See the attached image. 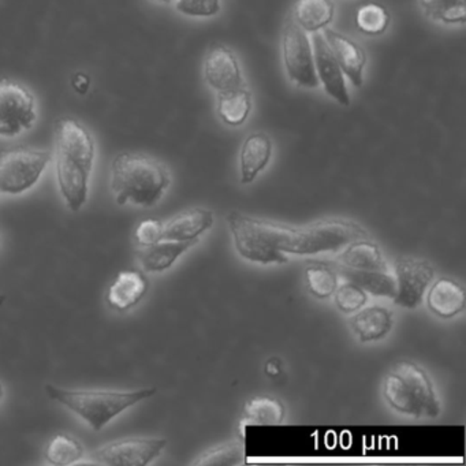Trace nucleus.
<instances>
[{
  "mask_svg": "<svg viewBox=\"0 0 466 466\" xmlns=\"http://www.w3.org/2000/svg\"><path fill=\"white\" fill-rule=\"evenodd\" d=\"M245 462V443L244 439L228 441L219 446L211 447L207 451L201 452L192 465L212 466V465H238Z\"/></svg>",
  "mask_w": 466,
  "mask_h": 466,
  "instance_id": "nucleus-27",
  "label": "nucleus"
},
{
  "mask_svg": "<svg viewBox=\"0 0 466 466\" xmlns=\"http://www.w3.org/2000/svg\"><path fill=\"white\" fill-rule=\"evenodd\" d=\"M149 282L140 269H125L108 288L106 302L110 309L125 313L137 307L148 293Z\"/></svg>",
  "mask_w": 466,
  "mask_h": 466,
  "instance_id": "nucleus-14",
  "label": "nucleus"
},
{
  "mask_svg": "<svg viewBox=\"0 0 466 466\" xmlns=\"http://www.w3.org/2000/svg\"><path fill=\"white\" fill-rule=\"evenodd\" d=\"M37 121L36 99L23 84L0 81V137L15 138Z\"/></svg>",
  "mask_w": 466,
  "mask_h": 466,
  "instance_id": "nucleus-7",
  "label": "nucleus"
},
{
  "mask_svg": "<svg viewBox=\"0 0 466 466\" xmlns=\"http://www.w3.org/2000/svg\"><path fill=\"white\" fill-rule=\"evenodd\" d=\"M204 80L217 94L242 88L244 76L234 51L226 46L212 47L204 61Z\"/></svg>",
  "mask_w": 466,
  "mask_h": 466,
  "instance_id": "nucleus-11",
  "label": "nucleus"
},
{
  "mask_svg": "<svg viewBox=\"0 0 466 466\" xmlns=\"http://www.w3.org/2000/svg\"><path fill=\"white\" fill-rule=\"evenodd\" d=\"M167 441L160 438H127L110 441L92 452L95 462L113 466H146L162 454Z\"/></svg>",
  "mask_w": 466,
  "mask_h": 466,
  "instance_id": "nucleus-9",
  "label": "nucleus"
},
{
  "mask_svg": "<svg viewBox=\"0 0 466 466\" xmlns=\"http://www.w3.org/2000/svg\"><path fill=\"white\" fill-rule=\"evenodd\" d=\"M252 111V92L247 86L237 91L218 94L217 113L228 127H241Z\"/></svg>",
  "mask_w": 466,
  "mask_h": 466,
  "instance_id": "nucleus-22",
  "label": "nucleus"
},
{
  "mask_svg": "<svg viewBox=\"0 0 466 466\" xmlns=\"http://www.w3.org/2000/svg\"><path fill=\"white\" fill-rule=\"evenodd\" d=\"M198 239L192 241H167L157 242V244L143 247L138 250L137 258L140 260L141 267L147 272H163L170 268L179 256L195 247Z\"/></svg>",
  "mask_w": 466,
  "mask_h": 466,
  "instance_id": "nucleus-18",
  "label": "nucleus"
},
{
  "mask_svg": "<svg viewBox=\"0 0 466 466\" xmlns=\"http://www.w3.org/2000/svg\"><path fill=\"white\" fill-rule=\"evenodd\" d=\"M335 305L345 313L361 309L367 302V291L362 290L356 283L349 282L335 289Z\"/></svg>",
  "mask_w": 466,
  "mask_h": 466,
  "instance_id": "nucleus-30",
  "label": "nucleus"
},
{
  "mask_svg": "<svg viewBox=\"0 0 466 466\" xmlns=\"http://www.w3.org/2000/svg\"><path fill=\"white\" fill-rule=\"evenodd\" d=\"M46 392L51 400L66 406L81 419L86 420L92 430L100 431L127 409L148 400L157 394V389L136 391H111V390H65L47 384Z\"/></svg>",
  "mask_w": 466,
  "mask_h": 466,
  "instance_id": "nucleus-4",
  "label": "nucleus"
},
{
  "mask_svg": "<svg viewBox=\"0 0 466 466\" xmlns=\"http://www.w3.org/2000/svg\"><path fill=\"white\" fill-rule=\"evenodd\" d=\"M286 409L279 400L268 395H258L248 400L242 410L239 421L241 439H244L245 428L250 425H279L285 420Z\"/></svg>",
  "mask_w": 466,
  "mask_h": 466,
  "instance_id": "nucleus-20",
  "label": "nucleus"
},
{
  "mask_svg": "<svg viewBox=\"0 0 466 466\" xmlns=\"http://www.w3.org/2000/svg\"><path fill=\"white\" fill-rule=\"evenodd\" d=\"M420 7L430 20L443 25H463L466 21V0H420Z\"/></svg>",
  "mask_w": 466,
  "mask_h": 466,
  "instance_id": "nucleus-26",
  "label": "nucleus"
},
{
  "mask_svg": "<svg viewBox=\"0 0 466 466\" xmlns=\"http://www.w3.org/2000/svg\"><path fill=\"white\" fill-rule=\"evenodd\" d=\"M323 36L329 43L343 75L350 80L356 88L362 86L364 69L367 66V54H365L364 48L350 37L345 36L334 29H324Z\"/></svg>",
  "mask_w": 466,
  "mask_h": 466,
  "instance_id": "nucleus-13",
  "label": "nucleus"
},
{
  "mask_svg": "<svg viewBox=\"0 0 466 466\" xmlns=\"http://www.w3.org/2000/svg\"><path fill=\"white\" fill-rule=\"evenodd\" d=\"M155 2H160V4H170L173 0H155Z\"/></svg>",
  "mask_w": 466,
  "mask_h": 466,
  "instance_id": "nucleus-36",
  "label": "nucleus"
},
{
  "mask_svg": "<svg viewBox=\"0 0 466 466\" xmlns=\"http://www.w3.org/2000/svg\"><path fill=\"white\" fill-rule=\"evenodd\" d=\"M84 457V446L73 436L59 433L48 441L46 460L53 465H72Z\"/></svg>",
  "mask_w": 466,
  "mask_h": 466,
  "instance_id": "nucleus-28",
  "label": "nucleus"
},
{
  "mask_svg": "<svg viewBox=\"0 0 466 466\" xmlns=\"http://www.w3.org/2000/svg\"><path fill=\"white\" fill-rule=\"evenodd\" d=\"M340 261L351 269H389L383 255L375 242L367 238L356 239L346 245Z\"/></svg>",
  "mask_w": 466,
  "mask_h": 466,
  "instance_id": "nucleus-23",
  "label": "nucleus"
},
{
  "mask_svg": "<svg viewBox=\"0 0 466 466\" xmlns=\"http://www.w3.org/2000/svg\"><path fill=\"white\" fill-rule=\"evenodd\" d=\"M214 214L208 209L193 208L181 212L163 225V239L192 241L214 226Z\"/></svg>",
  "mask_w": 466,
  "mask_h": 466,
  "instance_id": "nucleus-16",
  "label": "nucleus"
},
{
  "mask_svg": "<svg viewBox=\"0 0 466 466\" xmlns=\"http://www.w3.org/2000/svg\"><path fill=\"white\" fill-rule=\"evenodd\" d=\"M465 289L451 278H439L428 291V308L438 318H454L465 309Z\"/></svg>",
  "mask_w": 466,
  "mask_h": 466,
  "instance_id": "nucleus-15",
  "label": "nucleus"
},
{
  "mask_svg": "<svg viewBox=\"0 0 466 466\" xmlns=\"http://www.w3.org/2000/svg\"><path fill=\"white\" fill-rule=\"evenodd\" d=\"M435 277V269L424 258H398L395 260L397 293L394 302L400 307L413 309L421 302L428 286Z\"/></svg>",
  "mask_w": 466,
  "mask_h": 466,
  "instance_id": "nucleus-10",
  "label": "nucleus"
},
{
  "mask_svg": "<svg viewBox=\"0 0 466 466\" xmlns=\"http://www.w3.org/2000/svg\"><path fill=\"white\" fill-rule=\"evenodd\" d=\"M51 162L48 151L15 148L0 154V193L21 195L28 192L42 178Z\"/></svg>",
  "mask_w": 466,
  "mask_h": 466,
  "instance_id": "nucleus-6",
  "label": "nucleus"
},
{
  "mask_svg": "<svg viewBox=\"0 0 466 466\" xmlns=\"http://www.w3.org/2000/svg\"><path fill=\"white\" fill-rule=\"evenodd\" d=\"M272 157V141L266 133H252L245 138L239 154L242 184H252L268 166Z\"/></svg>",
  "mask_w": 466,
  "mask_h": 466,
  "instance_id": "nucleus-17",
  "label": "nucleus"
},
{
  "mask_svg": "<svg viewBox=\"0 0 466 466\" xmlns=\"http://www.w3.org/2000/svg\"><path fill=\"white\" fill-rule=\"evenodd\" d=\"M2 398H4V386L0 384V400H2Z\"/></svg>",
  "mask_w": 466,
  "mask_h": 466,
  "instance_id": "nucleus-35",
  "label": "nucleus"
},
{
  "mask_svg": "<svg viewBox=\"0 0 466 466\" xmlns=\"http://www.w3.org/2000/svg\"><path fill=\"white\" fill-rule=\"evenodd\" d=\"M170 184L167 167L147 155L125 152L111 163L110 187L119 206L130 203L151 208L163 198Z\"/></svg>",
  "mask_w": 466,
  "mask_h": 466,
  "instance_id": "nucleus-3",
  "label": "nucleus"
},
{
  "mask_svg": "<svg viewBox=\"0 0 466 466\" xmlns=\"http://www.w3.org/2000/svg\"><path fill=\"white\" fill-rule=\"evenodd\" d=\"M282 370V362L278 359H271L267 361L266 372L269 376H278Z\"/></svg>",
  "mask_w": 466,
  "mask_h": 466,
  "instance_id": "nucleus-34",
  "label": "nucleus"
},
{
  "mask_svg": "<svg viewBox=\"0 0 466 466\" xmlns=\"http://www.w3.org/2000/svg\"><path fill=\"white\" fill-rule=\"evenodd\" d=\"M383 394L392 409L408 416L436 417L441 411L430 376L408 360L392 365L384 378Z\"/></svg>",
  "mask_w": 466,
  "mask_h": 466,
  "instance_id": "nucleus-5",
  "label": "nucleus"
},
{
  "mask_svg": "<svg viewBox=\"0 0 466 466\" xmlns=\"http://www.w3.org/2000/svg\"><path fill=\"white\" fill-rule=\"evenodd\" d=\"M282 56L290 81L302 88H319L320 83L316 75L312 43L293 18H289L283 26Z\"/></svg>",
  "mask_w": 466,
  "mask_h": 466,
  "instance_id": "nucleus-8",
  "label": "nucleus"
},
{
  "mask_svg": "<svg viewBox=\"0 0 466 466\" xmlns=\"http://www.w3.org/2000/svg\"><path fill=\"white\" fill-rule=\"evenodd\" d=\"M313 59L319 83L329 97L342 106L350 105V95L346 86L345 75L335 59L329 43L323 35L313 34Z\"/></svg>",
  "mask_w": 466,
  "mask_h": 466,
  "instance_id": "nucleus-12",
  "label": "nucleus"
},
{
  "mask_svg": "<svg viewBox=\"0 0 466 466\" xmlns=\"http://www.w3.org/2000/svg\"><path fill=\"white\" fill-rule=\"evenodd\" d=\"M135 237L141 247L157 244L163 241V223L157 219L143 220L136 228Z\"/></svg>",
  "mask_w": 466,
  "mask_h": 466,
  "instance_id": "nucleus-32",
  "label": "nucleus"
},
{
  "mask_svg": "<svg viewBox=\"0 0 466 466\" xmlns=\"http://www.w3.org/2000/svg\"><path fill=\"white\" fill-rule=\"evenodd\" d=\"M176 9L193 18H209L219 15L220 0H177Z\"/></svg>",
  "mask_w": 466,
  "mask_h": 466,
  "instance_id": "nucleus-31",
  "label": "nucleus"
},
{
  "mask_svg": "<svg viewBox=\"0 0 466 466\" xmlns=\"http://www.w3.org/2000/svg\"><path fill=\"white\" fill-rule=\"evenodd\" d=\"M350 282L373 296L390 297L394 299L397 293V280L390 274L389 269H351L346 272Z\"/></svg>",
  "mask_w": 466,
  "mask_h": 466,
  "instance_id": "nucleus-25",
  "label": "nucleus"
},
{
  "mask_svg": "<svg viewBox=\"0 0 466 466\" xmlns=\"http://www.w3.org/2000/svg\"><path fill=\"white\" fill-rule=\"evenodd\" d=\"M89 86H91V80H89L86 76L77 75L73 80V86H75L76 91L80 92V94H86L88 91Z\"/></svg>",
  "mask_w": 466,
  "mask_h": 466,
  "instance_id": "nucleus-33",
  "label": "nucleus"
},
{
  "mask_svg": "<svg viewBox=\"0 0 466 466\" xmlns=\"http://www.w3.org/2000/svg\"><path fill=\"white\" fill-rule=\"evenodd\" d=\"M308 289L316 299H329L338 286L337 274L326 264H313L305 269Z\"/></svg>",
  "mask_w": 466,
  "mask_h": 466,
  "instance_id": "nucleus-29",
  "label": "nucleus"
},
{
  "mask_svg": "<svg viewBox=\"0 0 466 466\" xmlns=\"http://www.w3.org/2000/svg\"><path fill=\"white\" fill-rule=\"evenodd\" d=\"M56 143L59 190L67 207L73 212H78L88 200L96 144L92 133L73 118H62L56 122Z\"/></svg>",
  "mask_w": 466,
  "mask_h": 466,
  "instance_id": "nucleus-2",
  "label": "nucleus"
},
{
  "mask_svg": "<svg viewBox=\"0 0 466 466\" xmlns=\"http://www.w3.org/2000/svg\"><path fill=\"white\" fill-rule=\"evenodd\" d=\"M334 15L332 0H297L291 18L307 34H318L332 23Z\"/></svg>",
  "mask_w": 466,
  "mask_h": 466,
  "instance_id": "nucleus-19",
  "label": "nucleus"
},
{
  "mask_svg": "<svg viewBox=\"0 0 466 466\" xmlns=\"http://www.w3.org/2000/svg\"><path fill=\"white\" fill-rule=\"evenodd\" d=\"M354 23L360 34L368 37H378L389 29L391 15L387 7L379 2L367 0L356 10Z\"/></svg>",
  "mask_w": 466,
  "mask_h": 466,
  "instance_id": "nucleus-24",
  "label": "nucleus"
},
{
  "mask_svg": "<svg viewBox=\"0 0 466 466\" xmlns=\"http://www.w3.org/2000/svg\"><path fill=\"white\" fill-rule=\"evenodd\" d=\"M228 225L237 252L245 260L258 264L288 263V253L318 255L334 252L368 236L361 226L343 219L290 226L231 212Z\"/></svg>",
  "mask_w": 466,
  "mask_h": 466,
  "instance_id": "nucleus-1",
  "label": "nucleus"
},
{
  "mask_svg": "<svg viewBox=\"0 0 466 466\" xmlns=\"http://www.w3.org/2000/svg\"><path fill=\"white\" fill-rule=\"evenodd\" d=\"M351 327L361 342L386 337L392 329V313L383 307H370L351 319Z\"/></svg>",
  "mask_w": 466,
  "mask_h": 466,
  "instance_id": "nucleus-21",
  "label": "nucleus"
}]
</instances>
